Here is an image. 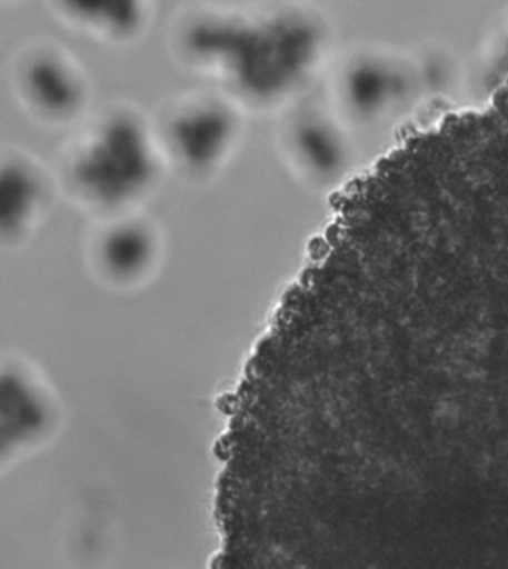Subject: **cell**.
<instances>
[{"instance_id": "cell-1", "label": "cell", "mask_w": 508, "mask_h": 569, "mask_svg": "<svg viewBox=\"0 0 508 569\" xmlns=\"http://www.w3.org/2000/svg\"><path fill=\"white\" fill-rule=\"evenodd\" d=\"M315 30L297 17H271L262 23L209 19L188 30L186 46L195 59L225 70L249 98L271 100L295 89L315 54Z\"/></svg>"}, {"instance_id": "cell-2", "label": "cell", "mask_w": 508, "mask_h": 569, "mask_svg": "<svg viewBox=\"0 0 508 569\" xmlns=\"http://www.w3.org/2000/svg\"><path fill=\"white\" fill-rule=\"evenodd\" d=\"M159 163L142 122L127 113L109 117L72 159V181L90 200L118 206L150 190Z\"/></svg>"}, {"instance_id": "cell-3", "label": "cell", "mask_w": 508, "mask_h": 569, "mask_svg": "<svg viewBox=\"0 0 508 569\" xmlns=\"http://www.w3.org/2000/svg\"><path fill=\"white\" fill-rule=\"evenodd\" d=\"M238 136V118L220 103L183 109L169 124L170 142L179 159L192 169L220 164Z\"/></svg>"}, {"instance_id": "cell-4", "label": "cell", "mask_w": 508, "mask_h": 569, "mask_svg": "<svg viewBox=\"0 0 508 569\" xmlns=\"http://www.w3.org/2000/svg\"><path fill=\"white\" fill-rule=\"evenodd\" d=\"M24 89L32 102L51 117L72 116L84 100L76 73L56 57H38L28 66Z\"/></svg>"}, {"instance_id": "cell-5", "label": "cell", "mask_w": 508, "mask_h": 569, "mask_svg": "<svg viewBox=\"0 0 508 569\" xmlns=\"http://www.w3.org/2000/svg\"><path fill=\"white\" fill-rule=\"evenodd\" d=\"M42 201L38 174L21 161L2 166L0 173V229L6 238H16L32 222Z\"/></svg>"}, {"instance_id": "cell-6", "label": "cell", "mask_w": 508, "mask_h": 569, "mask_svg": "<svg viewBox=\"0 0 508 569\" xmlns=\"http://www.w3.org/2000/svg\"><path fill=\"white\" fill-rule=\"evenodd\" d=\"M102 260L117 274L142 270L155 256V239L140 224H124L109 231L102 247Z\"/></svg>"}, {"instance_id": "cell-7", "label": "cell", "mask_w": 508, "mask_h": 569, "mask_svg": "<svg viewBox=\"0 0 508 569\" xmlns=\"http://www.w3.org/2000/svg\"><path fill=\"white\" fill-rule=\"evenodd\" d=\"M61 7L78 23L120 37L138 33L145 20L143 8L138 2H69Z\"/></svg>"}, {"instance_id": "cell-8", "label": "cell", "mask_w": 508, "mask_h": 569, "mask_svg": "<svg viewBox=\"0 0 508 569\" xmlns=\"http://www.w3.org/2000/svg\"><path fill=\"white\" fill-rule=\"evenodd\" d=\"M297 151L315 172L331 174L341 164V147L335 131L318 120L301 121L295 131Z\"/></svg>"}, {"instance_id": "cell-9", "label": "cell", "mask_w": 508, "mask_h": 569, "mask_svg": "<svg viewBox=\"0 0 508 569\" xmlns=\"http://www.w3.org/2000/svg\"><path fill=\"white\" fill-rule=\"evenodd\" d=\"M388 91V78L370 66H359L348 78L350 102L359 111H370L385 98Z\"/></svg>"}]
</instances>
